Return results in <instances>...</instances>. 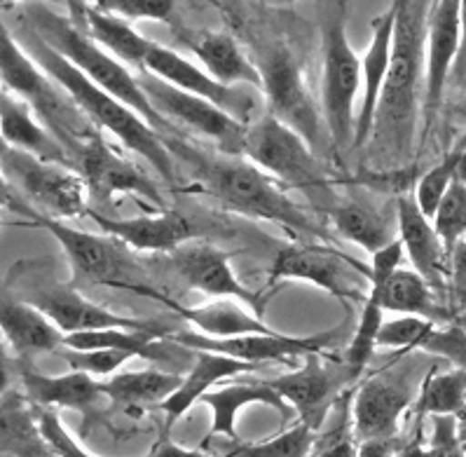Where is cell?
<instances>
[{"label":"cell","mask_w":466,"mask_h":457,"mask_svg":"<svg viewBox=\"0 0 466 457\" xmlns=\"http://www.w3.org/2000/svg\"><path fill=\"white\" fill-rule=\"evenodd\" d=\"M396 228L415 270L431 284L433 291L443 293L448 287V251L433 228V220L422 214L415 198H396Z\"/></svg>","instance_id":"cell-23"},{"label":"cell","mask_w":466,"mask_h":457,"mask_svg":"<svg viewBox=\"0 0 466 457\" xmlns=\"http://www.w3.org/2000/svg\"><path fill=\"white\" fill-rule=\"evenodd\" d=\"M7 150H10V146L5 144V138H3V134H0V157H3V155H5Z\"/></svg>","instance_id":"cell-59"},{"label":"cell","mask_w":466,"mask_h":457,"mask_svg":"<svg viewBox=\"0 0 466 457\" xmlns=\"http://www.w3.org/2000/svg\"><path fill=\"white\" fill-rule=\"evenodd\" d=\"M436 321L422 320V317H408V314H399L396 320L384 321L382 329L378 333V348L390 350H417L422 338L427 336V330Z\"/></svg>","instance_id":"cell-45"},{"label":"cell","mask_w":466,"mask_h":457,"mask_svg":"<svg viewBox=\"0 0 466 457\" xmlns=\"http://www.w3.org/2000/svg\"><path fill=\"white\" fill-rule=\"evenodd\" d=\"M5 3H45V5H64V0H5Z\"/></svg>","instance_id":"cell-56"},{"label":"cell","mask_w":466,"mask_h":457,"mask_svg":"<svg viewBox=\"0 0 466 457\" xmlns=\"http://www.w3.org/2000/svg\"><path fill=\"white\" fill-rule=\"evenodd\" d=\"M22 391L38 408H71L80 413H89L101 401V381L80 371H68L64 375H45L22 366Z\"/></svg>","instance_id":"cell-28"},{"label":"cell","mask_w":466,"mask_h":457,"mask_svg":"<svg viewBox=\"0 0 466 457\" xmlns=\"http://www.w3.org/2000/svg\"><path fill=\"white\" fill-rule=\"evenodd\" d=\"M192 352H195L192 369L187 371V375H183L178 390L159 403V411L167 415V427H171L176 420H181L220 381H225V378H237V375L260 369L256 364L225 357V354L218 352H204V350H192Z\"/></svg>","instance_id":"cell-29"},{"label":"cell","mask_w":466,"mask_h":457,"mask_svg":"<svg viewBox=\"0 0 466 457\" xmlns=\"http://www.w3.org/2000/svg\"><path fill=\"white\" fill-rule=\"evenodd\" d=\"M12 190H15V188H12L10 181H7L5 169H3V162H0V209H5V207H12V204H15Z\"/></svg>","instance_id":"cell-54"},{"label":"cell","mask_w":466,"mask_h":457,"mask_svg":"<svg viewBox=\"0 0 466 457\" xmlns=\"http://www.w3.org/2000/svg\"><path fill=\"white\" fill-rule=\"evenodd\" d=\"M329 218L333 223V230L342 239L366 249L368 254H378L380 249L396 239L390 218L368 202H359V199L338 202L329 211Z\"/></svg>","instance_id":"cell-35"},{"label":"cell","mask_w":466,"mask_h":457,"mask_svg":"<svg viewBox=\"0 0 466 457\" xmlns=\"http://www.w3.org/2000/svg\"><path fill=\"white\" fill-rule=\"evenodd\" d=\"M22 375V366L17 361V352L10 348V342L0 336V399L15 390V381Z\"/></svg>","instance_id":"cell-49"},{"label":"cell","mask_w":466,"mask_h":457,"mask_svg":"<svg viewBox=\"0 0 466 457\" xmlns=\"http://www.w3.org/2000/svg\"><path fill=\"white\" fill-rule=\"evenodd\" d=\"M455 324H460L461 329H466V310H464V312L457 314V317H455Z\"/></svg>","instance_id":"cell-58"},{"label":"cell","mask_w":466,"mask_h":457,"mask_svg":"<svg viewBox=\"0 0 466 457\" xmlns=\"http://www.w3.org/2000/svg\"><path fill=\"white\" fill-rule=\"evenodd\" d=\"M382 308L384 312L422 317V320L436 321V324L455 321L450 310L439 303V293L433 291L431 284L417 270H406L400 265L391 272L390 279L384 281Z\"/></svg>","instance_id":"cell-34"},{"label":"cell","mask_w":466,"mask_h":457,"mask_svg":"<svg viewBox=\"0 0 466 457\" xmlns=\"http://www.w3.org/2000/svg\"><path fill=\"white\" fill-rule=\"evenodd\" d=\"M448 287L460 305H466V239L455 244L448 256Z\"/></svg>","instance_id":"cell-48"},{"label":"cell","mask_w":466,"mask_h":457,"mask_svg":"<svg viewBox=\"0 0 466 457\" xmlns=\"http://www.w3.org/2000/svg\"><path fill=\"white\" fill-rule=\"evenodd\" d=\"M400 259H403V244L396 238L394 242L380 249L378 254H373V260H370V275H368L370 287H368L366 298H363L357 333H354L350 348H347V369H350L351 375L361 373L368 361L373 359L375 350H378V333L384 324V281L390 279L391 272L399 268Z\"/></svg>","instance_id":"cell-22"},{"label":"cell","mask_w":466,"mask_h":457,"mask_svg":"<svg viewBox=\"0 0 466 457\" xmlns=\"http://www.w3.org/2000/svg\"><path fill=\"white\" fill-rule=\"evenodd\" d=\"M457 178L466 183V148L461 150V160H460V169H457Z\"/></svg>","instance_id":"cell-57"},{"label":"cell","mask_w":466,"mask_h":457,"mask_svg":"<svg viewBox=\"0 0 466 457\" xmlns=\"http://www.w3.org/2000/svg\"><path fill=\"white\" fill-rule=\"evenodd\" d=\"M64 5L68 7V17L73 19V24L80 26V24H83L85 10H87L89 5V0H64Z\"/></svg>","instance_id":"cell-55"},{"label":"cell","mask_w":466,"mask_h":457,"mask_svg":"<svg viewBox=\"0 0 466 457\" xmlns=\"http://www.w3.org/2000/svg\"><path fill=\"white\" fill-rule=\"evenodd\" d=\"M38 408V406H35ZM38 420L40 430H43L45 441L50 443L55 457H94L87 451L77 446L76 439L66 432V427L61 424L59 415L52 411V408H38Z\"/></svg>","instance_id":"cell-46"},{"label":"cell","mask_w":466,"mask_h":457,"mask_svg":"<svg viewBox=\"0 0 466 457\" xmlns=\"http://www.w3.org/2000/svg\"><path fill=\"white\" fill-rule=\"evenodd\" d=\"M169 265L174 275L195 291H202L211 298H235L258 317L263 312L268 298L263 300L260 293L248 291L242 281L237 279L230 256L216 244L204 242L202 238L190 239L171 251Z\"/></svg>","instance_id":"cell-16"},{"label":"cell","mask_w":466,"mask_h":457,"mask_svg":"<svg viewBox=\"0 0 466 457\" xmlns=\"http://www.w3.org/2000/svg\"><path fill=\"white\" fill-rule=\"evenodd\" d=\"M0 162L10 186L22 190L40 216L66 220L87 214V186L80 171L73 167L40 160L35 155L15 148L7 150Z\"/></svg>","instance_id":"cell-10"},{"label":"cell","mask_w":466,"mask_h":457,"mask_svg":"<svg viewBox=\"0 0 466 457\" xmlns=\"http://www.w3.org/2000/svg\"><path fill=\"white\" fill-rule=\"evenodd\" d=\"M340 336V329L321 330L314 336H284L279 330L272 333H251V336L237 338H208L198 330H181L169 333V340L178 342L186 350H204V352H218L225 357L248 361V364H284L291 359L308 357L329 350Z\"/></svg>","instance_id":"cell-13"},{"label":"cell","mask_w":466,"mask_h":457,"mask_svg":"<svg viewBox=\"0 0 466 457\" xmlns=\"http://www.w3.org/2000/svg\"><path fill=\"white\" fill-rule=\"evenodd\" d=\"M417 350L448 359L450 364H455V369H466V329L455 321L433 324Z\"/></svg>","instance_id":"cell-44"},{"label":"cell","mask_w":466,"mask_h":457,"mask_svg":"<svg viewBox=\"0 0 466 457\" xmlns=\"http://www.w3.org/2000/svg\"><path fill=\"white\" fill-rule=\"evenodd\" d=\"M300 369L268 381L275 391L293 408L300 424L319 432L338 406V381L326 369L321 352L302 357Z\"/></svg>","instance_id":"cell-20"},{"label":"cell","mask_w":466,"mask_h":457,"mask_svg":"<svg viewBox=\"0 0 466 457\" xmlns=\"http://www.w3.org/2000/svg\"><path fill=\"white\" fill-rule=\"evenodd\" d=\"M76 169L85 178L87 193L99 202L132 195L146 199L155 209H165V198L159 195V188L153 178L141 169L127 155L117 153L106 137L96 134L83 146L76 157Z\"/></svg>","instance_id":"cell-15"},{"label":"cell","mask_w":466,"mask_h":457,"mask_svg":"<svg viewBox=\"0 0 466 457\" xmlns=\"http://www.w3.org/2000/svg\"><path fill=\"white\" fill-rule=\"evenodd\" d=\"M171 310L181 314L187 324L198 329V333L208 338H237L251 336V333H272L258 314L251 310H244L235 298H214L211 303L198 305V308H186L174 300Z\"/></svg>","instance_id":"cell-33"},{"label":"cell","mask_w":466,"mask_h":457,"mask_svg":"<svg viewBox=\"0 0 466 457\" xmlns=\"http://www.w3.org/2000/svg\"><path fill=\"white\" fill-rule=\"evenodd\" d=\"M17 38L24 45V50L34 56L35 64L68 94V99L77 106V110L92 122L94 127L116 137L127 150L141 155L143 160L148 162L165 181L174 183V157H171L162 134L153 125H148L137 110L122 104L113 94L101 89L99 85H94L87 76H83L73 66L66 56L52 50L50 45L45 43L28 24L22 22V31H19Z\"/></svg>","instance_id":"cell-3"},{"label":"cell","mask_w":466,"mask_h":457,"mask_svg":"<svg viewBox=\"0 0 466 457\" xmlns=\"http://www.w3.org/2000/svg\"><path fill=\"white\" fill-rule=\"evenodd\" d=\"M0 134H3L10 148L35 155L40 160L59 162V165H68L76 169L68 150L40 122L34 108L24 104L22 99H17V96L7 94L5 89H0Z\"/></svg>","instance_id":"cell-27"},{"label":"cell","mask_w":466,"mask_h":457,"mask_svg":"<svg viewBox=\"0 0 466 457\" xmlns=\"http://www.w3.org/2000/svg\"><path fill=\"white\" fill-rule=\"evenodd\" d=\"M361 85V56L354 52L345 26V0L324 26V73H321V113L338 150L354 146L357 94Z\"/></svg>","instance_id":"cell-8"},{"label":"cell","mask_w":466,"mask_h":457,"mask_svg":"<svg viewBox=\"0 0 466 457\" xmlns=\"http://www.w3.org/2000/svg\"><path fill=\"white\" fill-rule=\"evenodd\" d=\"M143 457H230V452H220V455H214V452H204V451H187V448L178 446L174 441L162 439L148 455Z\"/></svg>","instance_id":"cell-50"},{"label":"cell","mask_w":466,"mask_h":457,"mask_svg":"<svg viewBox=\"0 0 466 457\" xmlns=\"http://www.w3.org/2000/svg\"><path fill=\"white\" fill-rule=\"evenodd\" d=\"M433 228L439 232L445 251L455 249L457 242L466 239V183L455 178L448 188L445 198L441 199L439 209L433 214Z\"/></svg>","instance_id":"cell-40"},{"label":"cell","mask_w":466,"mask_h":457,"mask_svg":"<svg viewBox=\"0 0 466 457\" xmlns=\"http://www.w3.org/2000/svg\"><path fill=\"white\" fill-rule=\"evenodd\" d=\"M410 382L400 375L380 373L351 394V430L357 441H394L399 424L415 401Z\"/></svg>","instance_id":"cell-17"},{"label":"cell","mask_w":466,"mask_h":457,"mask_svg":"<svg viewBox=\"0 0 466 457\" xmlns=\"http://www.w3.org/2000/svg\"><path fill=\"white\" fill-rule=\"evenodd\" d=\"M92 220L101 232L116 238L132 251H153V254H171L174 249L190 239L199 238L198 226L181 211L134 216V218H110V216L89 211Z\"/></svg>","instance_id":"cell-21"},{"label":"cell","mask_w":466,"mask_h":457,"mask_svg":"<svg viewBox=\"0 0 466 457\" xmlns=\"http://www.w3.org/2000/svg\"><path fill=\"white\" fill-rule=\"evenodd\" d=\"M319 432L298 422L291 430L281 432L268 441L258 443H244L230 451V457H309L317 443Z\"/></svg>","instance_id":"cell-38"},{"label":"cell","mask_w":466,"mask_h":457,"mask_svg":"<svg viewBox=\"0 0 466 457\" xmlns=\"http://www.w3.org/2000/svg\"><path fill=\"white\" fill-rule=\"evenodd\" d=\"M461 146H466V137H464V138H461Z\"/></svg>","instance_id":"cell-62"},{"label":"cell","mask_w":466,"mask_h":457,"mask_svg":"<svg viewBox=\"0 0 466 457\" xmlns=\"http://www.w3.org/2000/svg\"><path fill=\"white\" fill-rule=\"evenodd\" d=\"M260 76L269 116L300 134L317 150L321 137V108L309 94L296 55L289 47H275L260 66Z\"/></svg>","instance_id":"cell-12"},{"label":"cell","mask_w":466,"mask_h":457,"mask_svg":"<svg viewBox=\"0 0 466 457\" xmlns=\"http://www.w3.org/2000/svg\"><path fill=\"white\" fill-rule=\"evenodd\" d=\"M0 89H5L7 94L34 108L40 122L68 150L73 165L83 146L99 134V129L68 99V94L24 50V45L12 34L3 15H0Z\"/></svg>","instance_id":"cell-5"},{"label":"cell","mask_w":466,"mask_h":457,"mask_svg":"<svg viewBox=\"0 0 466 457\" xmlns=\"http://www.w3.org/2000/svg\"><path fill=\"white\" fill-rule=\"evenodd\" d=\"M22 22L34 28L35 34L50 45L52 50L66 56L77 71L87 76L94 85H99L116 99L137 110L143 120L153 125L157 132H169L162 117L155 113L148 96L138 85L137 73L129 71L127 64L106 52L99 43H94L83 28L76 26L71 17H64L45 3H26L22 12Z\"/></svg>","instance_id":"cell-4"},{"label":"cell","mask_w":466,"mask_h":457,"mask_svg":"<svg viewBox=\"0 0 466 457\" xmlns=\"http://www.w3.org/2000/svg\"><path fill=\"white\" fill-rule=\"evenodd\" d=\"M80 28H83L94 43H99L106 52H110L116 59H120L122 64L137 66L143 71V61L148 56L153 43L143 38L132 24L120 17H113V15H106V12L87 7Z\"/></svg>","instance_id":"cell-36"},{"label":"cell","mask_w":466,"mask_h":457,"mask_svg":"<svg viewBox=\"0 0 466 457\" xmlns=\"http://www.w3.org/2000/svg\"><path fill=\"white\" fill-rule=\"evenodd\" d=\"M34 220L59 242L61 251L71 265L73 281L120 289V291L150 298L171 308L174 298L165 296L155 287L148 272L143 270V265L132 256V249L117 242L116 238H110L106 232L94 235V232L76 230L64 220L50 218V216L35 214Z\"/></svg>","instance_id":"cell-6"},{"label":"cell","mask_w":466,"mask_h":457,"mask_svg":"<svg viewBox=\"0 0 466 457\" xmlns=\"http://www.w3.org/2000/svg\"><path fill=\"white\" fill-rule=\"evenodd\" d=\"M0 223H3V209H0Z\"/></svg>","instance_id":"cell-61"},{"label":"cell","mask_w":466,"mask_h":457,"mask_svg":"<svg viewBox=\"0 0 466 457\" xmlns=\"http://www.w3.org/2000/svg\"><path fill=\"white\" fill-rule=\"evenodd\" d=\"M466 146H457L452 153H448L439 165H433L431 169L420 178L415 190V202L417 207L422 209L424 216L433 218L436 209H439L441 199L445 198L448 193V188L452 186V181L457 178V169H460V160H461V150Z\"/></svg>","instance_id":"cell-39"},{"label":"cell","mask_w":466,"mask_h":457,"mask_svg":"<svg viewBox=\"0 0 466 457\" xmlns=\"http://www.w3.org/2000/svg\"><path fill=\"white\" fill-rule=\"evenodd\" d=\"M199 401L204 406L211 408L214 420L208 427V439L211 436H228V439H237V420L242 408L253 406V403H265V406L275 408L281 415L291 413V408L284 399L275 391V387L268 381L263 382H232L220 390H208Z\"/></svg>","instance_id":"cell-31"},{"label":"cell","mask_w":466,"mask_h":457,"mask_svg":"<svg viewBox=\"0 0 466 457\" xmlns=\"http://www.w3.org/2000/svg\"><path fill=\"white\" fill-rule=\"evenodd\" d=\"M351 265L354 260L324 244H298L284 247L277 254L268 281L272 287L281 281H308L350 308V303L359 300V291L350 275Z\"/></svg>","instance_id":"cell-18"},{"label":"cell","mask_w":466,"mask_h":457,"mask_svg":"<svg viewBox=\"0 0 466 457\" xmlns=\"http://www.w3.org/2000/svg\"><path fill=\"white\" fill-rule=\"evenodd\" d=\"M269 3H275V5H284V7H289V5H293V3H296V0H269Z\"/></svg>","instance_id":"cell-60"},{"label":"cell","mask_w":466,"mask_h":457,"mask_svg":"<svg viewBox=\"0 0 466 457\" xmlns=\"http://www.w3.org/2000/svg\"><path fill=\"white\" fill-rule=\"evenodd\" d=\"M15 293L22 300L34 305L35 310H40L64 336L99 329L165 330L155 321L125 317V314L113 312L104 305H96L77 291L76 284H64L50 275H40L38 270H24V277H19V287Z\"/></svg>","instance_id":"cell-9"},{"label":"cell","mask_w":466,"mask_h":457,"mask_svg":"<svg viewBox=\"0 0 466 457\" xmlns=\"http://www.w3.org/2000/svg\"><path fill=\"white\" fill-rule=\"evenodd\" d=\"M0 457H55L40 430L38 408L24 391L0 399Z\"/></svg>","instance_id":"cell-30"},{"label":"cell","mask_w":466,"mask_h":457,"mask_svg":"<svg viewBox=\"0 0 466 457\" xmlns=\"http://www.w3.org/2000/svg\"><path fill=\"white\" fill-rule=\"evenodd\" d=\"M394 457H433V452L422 441V434H417L415 439L408 441L406 446L396 448Z\"/></svg>","instance_id":"cell-53"},{"label":"cell","mask_w":466,"mask_h":457,"mask_svg":"<svg viewBox=\"0 0 466 457\" xmlns=\"http://www.w3.org/2000/svg\"><path fill=\"white\" fill-rule=\"evenodd\" d=\"M0 336L17 357L55 352L64 345V333L40 310L7 289H0Z\"/></svg>","instance_id":"cell-26"},{"label":"cell","mask_w":466,"mask_h":457,"mask_svg":"<svg viewBox=\"0 0 466 457\" xmlns=\"http://www.w3.org/2000/svg\"><path fill=\"white\" fill-rule=\"evenodd\" d=\"M460 3L431 0L427 15V71H424V134H429L439 116L448 80L452 77L460 52Z\"/></svg>","instance_id":"cell-19"},{"label":"cell","mask_w":466,"mask_h":457,"mask_svg":"<svg viewBox=\"0 0 466 457\" xmlns=\"http://www.w3.org/2000/svg\"><path fill=\"white\" fill-rule=\"evenodd\" d=\"M452 80L460 85L466 83V0L460 3V52H457Z\"/></svg>","instance_id":"cell-51"},{"label":"cell","mask_w":466,"mask_h":457,"mask_svg":"<svg viewBox=\"0 0 466 457\" xmlns=\"http://www.w3.org/2000/svg\"><path fill=\"white\" fill-rule=\"evenodd\" d=\"M137 77L141 89L146 92V96H148L150 106L155 108V113H157L167 125L174 122V125L187 129V132L198 134V137L202 138H208L220 153H244V141H247L248 125L235 120L230 113H225L223 108L214 106L211 101L199 99L195 94L183 92V89L150 76V73L141 71L137 73Z\"/></svg>","instance_id":"cell-11"},{"label":"cell","mask_w":466,"mask_h":457,"mask_svg":"<svg viewBox=\"0 0 466 457\" xmlns=\"http://www.w3.org/2000/svg\"><path fill=\"white\" fill-rule=\"evenodd\" d=\"M396 439L394 441H361L359 443L357 457H394Z\"/></svg>","instance_id":"cell-52"},{"label":"cell","mask_w":466,"mask_h":457,"mask_svg":"<svg viewBox=\"0 0 466 457\" xmlns=\"http://www.w3.org/2000/svg\"><path fill=\"white\" fill-rule=\"evenodd\" d=\"M242 155L284 188L308 195L314 204L333 199L329 174L312 146L269 113L248 125Z\"/></svg>","instance_id":"cell-7"},{"label":"cell","mask_w":466,"mask_h":457,"mask_svg":"<svg viewBox=\"0 0 466 457\" xmlns=\"http://www.w3.org/2000/svg\"><path fill=\"white\" fill-rule=\"evenodd\" d=\"M143 71L183 89V92L195 94L199 99L211 101V104L223 108L225 113H230L235 120L244 122V125H251L256 120L260 94L258 89L247 87V85L230 87V85L218 83L211 73L198 66L195 61H187L186 56L169 50L165 45L153 43L148 56L143 61Z\"/></svg>","instance_id":"cell-14"},{"label":"cell","mask_w":466,"mask_h":457,"mask_svg":"<svg viewBox=\"0 0 466 457\" xmlns=\"http://www.w3.org/2000/svg\"><path fill=\"white\" fill-rule=\"evenodd\" d=\"M181 40L187 50L195 55L199 66L223 85H247L263 94V76L260 68L247 56L232 36L218 34V31H192L181 34Z\"/></svg>","instance_id":"cell-25"},{"label":"cell","mask_w":466,"mask_h":457,"mask_svg":"<svg viewBox=\"0 0 466 457\" xmlns=\"http://www.w3.org/2000/svg\"><path fill=\"white\" fill-rule=\"evenodd\" d=\"M394 24H396V5L384 15L370 22V43H368L366 55L361 56V85L363 94L359 101L357 129H354V148H363L368 144L370 129H373L375 110H378L380 92H382L384 77L390 71L391 45H394Z\"/></svg>","instance_id":"cell-24"},{"label":"cell","mask_w":466,"mask_h":457,"mask_svg":"<svg viewBox=\"0 0 466 457\" xmlns=\"http://www.w3.org/2000/svg\"><path fill=\"white\" fill-rule=\"evenodd\" d=\"M396 24L390 71L384 77L368 137V167L382 174L399 171L415 153L417 122L424 106L427 15L431 0H394Z\"/></svg>","instance_id":"cell-1"},{"label":"cell","mask_w":466,"mask_h":457,"mask_svg":"<svg viewBox=\"0 0 466 457\" xmlns=\"http://www.w3.org/2000/svg\"><path fill=\"white\" fill-rule=\"evenodd\" d=\"M171 157L183 162L202 193L211 195L220 207L248 218L269 220L296 235L317 238V220L289 198V188L265 174L244 155H211L171 138L167 144Z\"/></svg>","instance_id":"cell-2"},{"label":"cell","mask_w":466,"mask_h":457,"mask_svg":"<svg viewBox=\"0 0 466 457\" xmlns=\"http://www.w3.org/2000/svg\"><path fill=\"white\" fill-rule=\"evenodd\" d=\"M457 422L455 418H431V441H429V448H431L433 457H466L464 446H461L460 434H457Z\"/></svg>","instance_id":"cell-47"},{"label":"cell","mask_w":466,"mask_h":457,"mask_svg":"<svg viewBox=\"0 0 466 457\" xmlns=\"http://www.w3.org/2000/svg\"><path fill=\"white\" fill-rule=\"evenodd\" d=\"M61 357L66 359V364L71 371H80L92 378H110L116 375L122 366L134 359L129 352L122 350H71V348H59Z\"/></svg>","instance_id":"cell-43"},{"label":"cell","mask_w":466,"mask_h":457,"mask_svg":"<svg viewBox=\"0 0 466 457\" xmlns=\"http://www.w3.org/2000/svg\"><path fill=\"white\" fill-rule=\"evenodd\" d=\"M92 10L106 12L125 22H169L174 17V0H89Z\"/></svg>","instance_id":"cell-41"},{"label":"cell","mask_w":466,"mask_h":457,"mask_svg":"<svg viewBox=\"0 0 466 457\" xmlns=\"http://www.w3.org/2000/svg\"><path fill=\"white\" fill-rule=\"evenodd\" d=\"M181 375L159 369L127 371L101 381V391L110 403L129 415H141L146 408L157 406L181 385Z\"/></svg>","instance_id":"cell-32"},{"label":"cell","mask_w":466,"mask_h":457,"mask_svg":"<svg viewBox=\"0 0 466 457\" xmlns=\"http://www.w3.org/2000/svg\"><path fill=\"white\" fill-rule=\"evenodd\" d=\"M359 441L351 430V399L342 397L340 418L324 434L317 436L314 451L309 457H357Z\"/></svg>","instance_id":"cell-42"},{"label":"cell","mask_w":466,"mask_h":457,"mask_svg":"<svg viewBox=\"0 0 466 457\" xmlns=\"http://www.w3.org/2000/svg\"><path fill=\"white\" fill-rule=\"evenodd\" d=\"M417 418L466 420V369L429 373L415 399Z\"/></svg>","instance_id":"cell-37"}]
</instances>
